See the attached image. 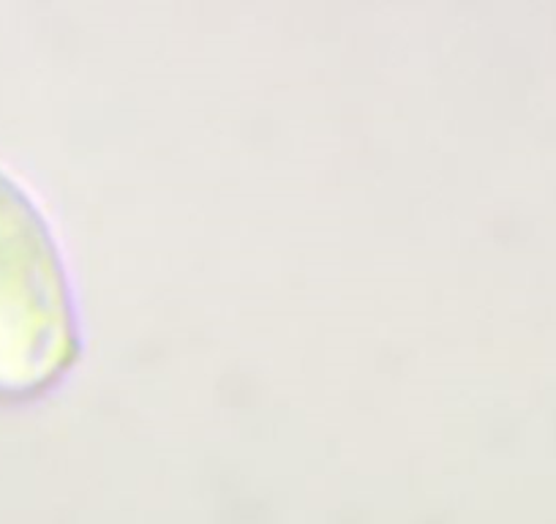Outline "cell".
Returning a JSON list of instances; mask_svg holds the SVG:
<instances>
[{"mask_svg":"<svg viewBox=\"0 0 556 524\" xmlns=\"http://www.w3.org/2000/svg\"><path fill=\"white\" fill-rule=\"evenodd\" d=\"M79 323L45 211L0 170V399H30L77 361Z\"/></svg>","mask_w":556,"mask_h":524,"instance_id":"6da1fadb","label":"cell"}]
</instances>
